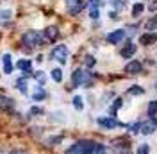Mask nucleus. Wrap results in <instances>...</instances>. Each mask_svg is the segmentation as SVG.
Returning <instances> with one entry per match:
<instances>
[{
  "label": "nucleus",
  "mask_w": 157,
  "mask_h": 154,
  "mask_svg": "<svg viewBox=\"0 0 157 154\" xmlns=\"http://www.w3.org/2000/svg\"><path fill=\"white\" fill-rule=\"evenodd\" d=\"M0 109H4V111H11L13 109V99L6 95H0Z\"/></svg>",
  "instance_id": "12"
},
{
  "label": "nucleus",
  "mask_w": 157,
  "mask_h": 154,
  "mask_svg": "<svg viewBox=\"0 0 157 154\" xmlns=\"http://www.w3.org/2000/svg\"><path fill=\"white\" fill-rule=\"evenodd\" d=\"M16 86H18V90L21 93H27V81H25V77H21V79L16 81Z\"/></svg>",
  "instance_id": "18"
},
{
  "label": "nucleus",
  "mask_w": 157,
  "mask_h": 154,
  "mask_svg": "<svg viewBox=\"0 0 157 154\" xmlns=\"http://www.w3.org/2000/svg\"><path fill=\"white\" fill-rule=\"evenodd\" d=\"M147 113H148V116H152V118L157 115V100H152V102L148 104V111Z\"/></svg>",
  "instance_id": "16"
},
{
  "label": "nucleus",
  "mask_w": 157,
  "mask_h": 154,
  "mask_svg": "<svg viewBox=\"0 0 157 154\" xmlns=\"http://www.w3.org/2000/svg\"><path fill=\"white\" fill-rule=\"evenodd\" d=\"M34 77H36V81H38V83L45 84V74H43V72H36V74H34Z\"/></svg>",
  "instance_id": "28"
},
{
  "label": "nucleus",
  "mask_w": 157,
  "mask_h": 154,
  "mask_svg": "<svg viewBox=\"0 0 157 154\" xmlns=\"http://www.w3.org/2000/svg\"><path fill=\"white\" fill-rule=\"evenodd\" d=\"M109 16H111V18H113V20H114V18H118V14H116V13H114V11H113V13H109Z\"/></svg>",
  "instance_id": "35"
},
{
  "label": "nucleus",
  "mask_w": 157,
  "mask_h": 154,
  "mask_svg": "<svg viewBox=\"0 0 157 154\" xmlns=\"http://www.w3.org/2000/svg\"><path fill=\"white\" fill-rule=\"evenodd\" d=\"M21 41H23V45H27V47H38L43 43V36L39 34L38 30H27L23 36H21Z\"/></svg>",
  "instance_id": "2"
},
{
  "label": "nucleus",
  "mask_w": 157,
  "mask_h": 154,
  "mask_svg": "<svg viewBox=\"0 0 157 154\" xmlns=\"http://www.w3.org/2000/svg\"><path fill=\"white\" fill-rule=\"evenodd\" d=\"M30 113H32V115H39V113H43V109H41V107H32Z\"/></svg>",
  "instance_id": "33"
},
{
  "label": "nucleus",
  "mask_w": 157,
  "mask_h": 154,
  "mask_svg": "<svg viewBox=\"0 0 157 154\" xmlns=\"http://www.w3.org/2000/svg\"><path fill=\"white\" fill-rule=\"evenodd\" d=\"M98 124L102 125V127H105V129H113V127L120 125L114 116H100V118H98Z\"/></svg>",
  "instance_id": "6"
},
{
  "label": "nucleus",
  "mask_w": 157,
  "mask_h": 154,
  "mask_svg": "<svg viewBox=\"0 0 157 154\" xmlns=\"http://www.w3.org/2000/svg\"><path fill=\"white\" fill-rule=\"evenodd\" d=\"M84 2L82 0H66V7H68V13L71 14H78L80 11L84 9Z\"/></svg>",
  "instance_id": "5"
},
{
  "label": "nucleus",
  "mask_w": 157,
  "mask_h": 154,
  "mask_svg": "<svg viewBox=\"0 0 157 154\" xmlns=\"http://www.w3.org/2000/svg\"><path fill=\"white\" fill-rule=\"evenodd\" d=\"M52 79H54L56 83H61V81H63V72H61V68H54V70H52Z\"/></svg>",
  "instance_id": "21"
},
{
  "label": "nucleus",
  "mask_w": 157,
  "mask_h": 154,
  "mask_svg": "<svg viewBox=\"0 0 157 154\" xmlns=\"http://www.w3.org/2000/svg\"><path fill=\"white\" fill-rule=\"evenodd\" d=\"M141 63H139V61H130V63H128L127 67H125V72H127V74H132V75H136V74H139V72H141Z\"/></svg>",
  "instance_id": "11"
},
{
  "label": "nucleus",
  "mask_w": 157,
  "mask_h": 154,
  "mask_svg": "<svg viewBox=\"0 0 157 154\" xmlns=\"http://www.w3.org/2000/svg\"><path fill=\"white\" fill-rule=\"evenodd\" d=\"M113 6H114L116 9H121V7H125V0H114Z\"/></svg>",
  "instance_id": "29"
},
{
  "label": "nucleus",
  "mask_w": 157,
  "mask_h": 154,
  "mask_svg": "<svg viewBox=\"0 0 157 154\" xmlns=\"http://www.w3.org/2000/svg\"><path fill=\"white\" fill-rule=\"evenodd\" d=\"M95 147H97L95 142H91V140H82V142L75 144L71 149H68V154H93L95 152Z\"/></svg>",
  "instance_id": "1"
},
{
  "label": "nucleus",
  "mask_w": 157,
  "mask_h": 154,
  "mask_svg": "<svg viewBox=\"0 0 157 154\" xmlns=\"http://www.w3.org/2000/svg\"><path fill=\"white\" fill-rule=\"evenodd\" d=\"M123 154H128V152H123Z\"/></svg>",
  "instance_id": "37"
},
{
  "label": "nucleus",
  "mask_w": 157,
  "mask_h": 154,
  "mask_svg": "<svg viewBox=\"0 0 157 154\" xmlns=\"http://www.w3.org/2000/svg\"><path fill=\"white\" fill-rule=\"evenodd\" d=\"M73 106H75V109H78V111L84 107V104H82V97H78V95L73 97Z\"/></svg>",
  "instance_id": "22"
},
{
  "label": "nucleus",
  "mask_w": 157,
  "mask_h": 154,
  "mask_svg": "<svg viewBox=\"0 0 157 154\" xmlns=\"http://www.w3.org/2000/svg\"><path fill=\"white\" fill-rule=\"evenodd\" d=\"M18 68L23 72V74L32 72V70H30V59H20V61H18Z\"/></svg>",
  "instance_id": "15"
},
{
  "label": "nucleus",
  "mask_w": 157,
  "mask_h": 154,
  "mask_svg": "<svg viewBox=\"0 0 157 154\" xmlns=\"http://www.w3.org/2000/svg\"><path fill=\"white\" fill-rule=\"evenodd\" d=\"M120 54H121V58H125V59H130L132 56H134V54H136V45L128 41L127 45H125V47L121 48V52H120Z\"/></svg>",
  "instance_id": "9"
},
{
  "label": "nucleus",
  "mask_w": 157,
  "mask_h": 154,
  "mask_svg": "<svg viewBox=\"0 0 157 154\" xmlns=\"http://www.w3.org/2000/svg\"><path fill=\"white\" fill-rule=\"evenodd\" d=\"M155 129H157L155 118H152V120H148V122H145V124H141V133H143V135H152Z\"/></svg>",
  "instance_id": "8"
},
{
  "label": "nucleus",
  "mask_w": 157,
  "mask_h": 154,
  "mask_svg": "<svg viewBox=\"0 0 157 154\" xmlns=\"http://www.w3.org/2000/svg\"><path fill=\"white\" fill-rule=\"evenodd\" d=\"M45 97H47V93H45L43 90H38V91H36V93L32 95V99H34V100H43Z\"/></svg>",
  "instance_id": "25"
},
{
  "label": "nucleus",
  "mask_w": 157,
  "mask_h": 154,
  "mask_svg": "<svg viewBox=\"0 0 157 154\" xmlns=\"http://www.w3.org/2000/svg\"><path fill=\"white\" fill-rule=\"evenodd\" d=\"M139 41H141V45H152L157 41V32H145L139 38Z\"/></svg>",
  "instance_id": "10"
},
{
  "label": "nucleus",
  "mask_w": 157,
  "mask_h": 154,
  "mask_svg": "<svg viewBox=\"0 0 157 154\" xmlns=\"http://www.w3.org/2000/svg\"><path fill=\"white\" fill-rule=\"evenodd\" d=\"M139 129H141V122H136V124L130 125V131H132V133H137Z\"/></svg>",
  "instance_id": "31"
},
{
  "label": "nucleus",
  "mask_w": 157,
  "mask_h": 154,
  "mask_svg": "<svg viewBox=\"0 0 157 154\" xmlns=\"http://www.w3.org/2000/svg\"><path fill=\"white\" fill-rule=\"evenodd\" d=\"M9 154H25L23 151H13V152H9Z\"/></svg>",
  "instance_id": "36"
},
{
  "label": "nucleus",
  "mask_w": 157,
  "mask_h": 154,
  "mask_svg": "<svg viewBox=\"0 0 157 154\" xmlns=\"http://www.w3.org/2000/svg\"><path fill=\"white\" fill-rule=\"evenodd\" d=\"M89 16H91L93 20H97V18H98V9H97V7H93V9H91V13H89Z\"/></svg>",
  "instance_id": "32"
},
{
  "label": "nucleus",
  "mask_w": 157,
  "mask_h": 154,
  "mask_svg": "<svg viewBox=\"0 0 157 154\" xmlns=\"http://www.w3.org/2000/svg\"><path fill=\"white\" fill-rule=\"evenodd\" d=\"M52 59H56V61H59V63H66L68 61V48H66V45H57V47L52 50Z\"/></svg>",
  "instance_id": "4"
},
{
  "label": "nucleus",
  "mask_w": 157,
  "mask_h": 154,
  "mask_svg": "<svg viewBox=\"0 0 157 154\" xmlns=\"http://www.w3.org/2000/svg\"><path fill=\"white\" fill-rule=\"evenodd\" d=\"M128 93H130V95H143L145 90H143L141 86H137V84H134V86L128 88Z\"/></svg>",
  "instance_id": "19"
},
{
  "label": "nucleus",
  "mask_w": 157,
  "mask_h": 154,
  "mask_svg": "<svg viewBox=\"0 0 157 154\" xmlns=\"http://www.w3.org/2000/svg\"><path fill=\"white\" fill-rule=\"evenodd\" d=\"M120 107H121V99H116V100H114V104L111 106V113L114 115V113H116V111L120 109Z\"/></svg>",
  "instance_id": "24"
},
{
  "label": "nucleus",
  "mask_w": 157,
  "mask_h": 154,
  "mask_svg": "<svg viewBox=\"0 0 157 154\" xmlns=\"http://www.w3.org/2000/svg\"><path fill=\"white\" fill-rule=\"evenodd\" d=\"M11 54H4V58H2V61H4V72H6V74H11V72H13V61H11Z\"/></svg>",
  "instance_id": "13"
},
{
  "label": "nucleus",
  "mask_w": 157,
  "mask_h": 154,
  "mask_svg": "<svg viewBox=\"0 0 157 154\" xmlns=\"http://www.w3.org/2000/svg\"><path fill=\"white\" fill-rule=\"evenodd\" d=\"M148 152H150V147H148L147 144L139 145V149H137V154H148Z\"/></svg>",
  "instance_id": "26"
},
{
  "label": "nucleus",
  "mask_w": 157,
  "mask_h": 154,
  "mask_svg": "<svg viewBox=\"0 0 157 154\" xmlns=\"http://www.w3.org/2000/svg\"><path fill=\"white\" fill-rule=\"evenodd\" d=\"M71 84L77 88L80 84H89V74L88 72H84V70H75L73 72V75H71Z\"/></svg>",
  "instance_id": "3"
},
{
  "label": "nucleus",
  "mask_w": 157,
  "mask_h": 154,
  "mask_svg": "<svg viewBox=\"0 0 157 154\" xmlns=\"http://www.w3.org/2000/svg\"><path fill=\"white\" fill-rule=\"evenodd\" d=\"M59 36V30L57 27H48V29L45 30V38L48 39V41H54V39Z\"/></svg>",
  "instance_id": "14"
},
{
  "label": "nucleus",
  "mask_w": 157,
  "mask_h": 154,
  "mask_svg": "<svg viewBox=\"0 0 157 154\" xmlns=\"http://www.w3.org/2000/svg\"><path fill=\"white\" fill-rule=\"evenodd\" d=\"M11 16H13V13H11L9 9H2L0 11V23H4V22L11 20Z\"/></svg>",
  "instance_id": "17"
},
{
  "label": "nucleus",
  "mask_w": 157,
  "mask_h": 154,
  "mask_svg": "<svg viewBox=\"0 0 157 154\" xmlns=\"http://www.w3.org/2000/svg\"><path fill=\"white\" fill-rule=\"evenodd\" d=\"M147 30H157V18H154V20H150V22H147Z\"/></svg>",
  "instance_id": "23"
},
{
  "label": "nucleus",
  "mask_w": 157,
  "mask_h": 154,
  "mask_svg": "<svg viewBox=\"0 0 157 154\" xmlns=\"http://www.w3.org/2000/svg\"><path fill=\"white\" fill-rule=\"evenodd\" d=\"M123 38H125V30L118 29V30H114V32H111V34H109L107 41H109V43H113V45H118Z\"/></svg>",
  "instance_id": "7"
},
{
  "label": "nucleus",
  "mask_w": 157,
  "mask_h": 154,
  "mask_svg": "<svg viewBox=\"0 0 157 154\" xmlns=\"http://www.w3.org/2000/svg\"><path fill=\"white\" fill-rule=\"evenodd\" d=\"M143 11H145V4H141V2H139V4H136V6L132 7V16H139Z\"/></svg>",
  "instance_id": "20"
},
{
  "label": "nucleus",
  "mask_w": 157,
  "mask_h": 154,
  "mask_svg": "<svg viewBox=\"0 0 157 154\" xmlns=\"http://www.w3.org/2000/svg\"><path fill=\"white\" fill-rule=\"evenodd\" d=\"M93 154H105V147L97 144V147H95V152H93Z\"/></svg>",
  "instance_id": "30"
},
{
  "label": "nucleus",
  "mask_w": 157,
  "mask_h": 154,
  "mask_svg": "<svg viewBox=\"0 0 157 154\" xmlns=\"http://www.w3.org/2000/svg\"><path fill=\"white\" fill-rule=\"evenodd\" d=\"M148 7H150L152 11H157V0H152V4H150Z\"/></svg>",
  "instance_id": "34"
},
{
  "label": "nucleus",
  "mask_w": 157,
  "mask_h": 154,
  "mask_svg": "<svg viewBox=\"0 0 157 154\" xmlns=\"http://www.w3.org/2000/svg\"><path fill=\"white\" fill-rule=\"evenodd\" d=\"M84 63H86V67H88V68L95 67V58H93V56H86V59H84Z\"/></svg>",
  "instance_id": "27"
}]
</instances>
